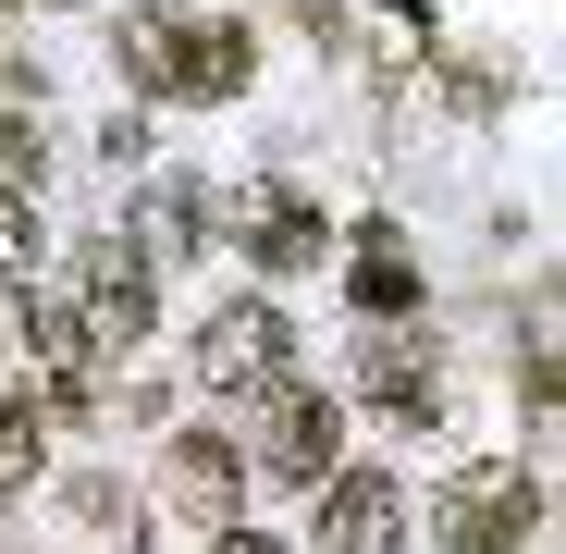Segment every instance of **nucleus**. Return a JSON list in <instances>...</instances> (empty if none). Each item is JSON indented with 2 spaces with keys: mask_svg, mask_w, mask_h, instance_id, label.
Here are the masks:
<instances>
[{
  "mask_svg": "<svg viewBox=\"0 0 566 554\" xmlns=\"http://www.w3.org/2000/svg\"><path fill=\"white\" fill-rule=\"evenodd\" d=\"M62 309H74L86 357H99V345H136V333H148V309H160V296H148V259H124V247H86V284H74Z\"/></svg>",
  "mask_w": 566,
  "mask_h": 554,
  "instance_id": "39448f33",
  "label": "nucleus"
},
{
  "mask_svg": "<svg viewBox=\"0 0 566 554\" xmlns=\"http://www.w3.org/2000/svg\"><path fill=\"white\" fill-rule=\"evenodd\" d=\"M333 443H345V407L283 369L271 407H259V469H271V481H333Z\"/></svg>",
  "mask_w": 566,
  "mask_h": 554,
  "instance_id": "7ed1b4c3",
  "label": "nucleus"
},
{
  "mask_svg": "<svg viewBox=\"0 0 566 554\" xmlns=\"http://www.w3.org/2000/svg\"><path fill=\"white\" fill-rule=\"evenodd\" d=\"M50 234H38V198H25V185H0V271H25Z\"/></svg>",
  "mask_w": 566,
  "mask_h": 554,
  "instance_id": "f8f14e48",
  "label": "nucleus"
},
{
  "mask_svg": "<svg viewBox=\"0 0 566 554\" xmlns=\"http://www.w3.org/2000/svg\"><path fill=\"white\" fill-rule=\"evenodd\" d=\"M395 542H407V493L382 469H345L321 493V554H395Z\"/></svg>",
  "mask_w": 566,
  "mask_h": 554,
  "instance_id": "423d86ee",
  "label": "nucleus"
},
{
  "mask_svg": "<svg viewBox=\"0 0 566 554\" xmlns=\"http://www.w3.org/2000/svg\"><path fill=\"white\" fill-rule=\"evenodd\" d=\"M172 493L222 518V505H234V456H222V443H185V456H172Z\"/></svg>",
  "mask_w": 566,
  "mask_h": 554,
  "instance_id": "1a4fd4ad",
  "label": "nucleus"
},
{
  "mask_svg": "<svg viewBox=\"0 0 566 554\" xmlns=\"http://www.w3.org/2000/svg\"><path fill=\"white\" fill-rule=\"evenodd\" d=\"M283 345H296V333H283V309H259V296H234V309H210L198 321V383H222V395H271L283 383Z\"/></svg>",
  "mask_w": 566,
  "mask_h": 554,
  "instance_id": "20e7f679",
  "label": "nucleus"
},
{
  "mask_svg": "<svg viewBox=\"0 0 566 554\" xmlns=\"http://www.w3.org/2000/svg\"><path fill=\"white\" fill-rule=\"evenodd\" d=\"M0 345H13V309H0Z\"/></svg>",
  "mask_w": 566,
  "mask_h": 554,
  "instance_id": "4468645a",
  "label": "nucleus"
},
{
  "mask_svg": "<svg viewBox=\"0 0 566 554\" xmlns=\"http://www.w3.org/2000/svg\"><path fill=\"white\" fill-rule=\"evenodd\" d=\"M38 431H50L38 395H0V481H25V469H38Z\"/></svg>",
  "mask_w": 566,
  "mask_h": 554,
  "instance_id": "9b49d317",
  "label": "nucleus"
},
{
  "mask_svg": "<svg viewBox=\"0 0 566 554\" xmlns=\"http://www.w3.org/2000/svg\"><path fill=\"white\" fill-rule=\"evenodd\" d=\"M210 554H296V542H259V530H222Z\"/></svg>",
  "mask_w": 566,
  "mask_h": 554,
  "instance_id": "ddd939ff",
  "label": "nucleus"
},
{
  "mask_svg": "<svg viewBox=\"0 0 566 554\" xmlns=\"http://www.w3.org/2000/svg\"><path fill=\"white\" fill-rule=\"evenodd\" d=\"M234 234H247V259H271V271H308V259L333 247L296 185H247V198H234Z\"/></svg>",
  "mask_w": 566,
  "mask_h": 554,
  "instance_id": "0eeeda50",
  "label": "nucleus"
},
{
  "mask_svg": "<svg viewBox=\"0 0 566 554\" xmlns=\"http://www.w3.org/2000/svg\"><path fill=\"white\" fill-rule=\"evenodd\" d=\"M124 74L148 86V100H234V86H247V25L124 13Z\"/></svg>",
  "mask_w": 566,
  "mask_h": 554,
  "instance_id": "f257e3e1",
  "label": "nucleus"
},
{
  "mask_svg": "<svg viewBox=\"0 0 566 554\" xmlns=\"http://www.w3.org/2000/svg\"><path fill=\"white\" fill-rule=\"evenodd\" d=\"M369 407H395L407 431L443 419V369H431V345H407V333H395V345H369Z\"/></svg>",
  "mask_w": 566,
  "mask_h": 554,
  "instance_id": "6e6552de",
  "label": "nucleus"
},
{
  "mask_svg": "<svg viewBox=\"0 0 566 554\" xmlns=\"http://www.w3.org/2000/svg\"><path fill=\"white\" fill-rule=\"evenodd\" d=\"M419 296V271L395 259V234H369V259H357V309H407Z\"/></svg>",
  "mask_w": 566,
  "mask_h": 554,
  "instance_id": "9d476101",
  "label": "nucleus"
},
{
  "mask_svg": "<svg viewBox=\"0 0 566 554\" xmlns=\"http://www.w3.org/2000/svg\"><path fill=\"white\" fill-rule=\"evenodd\" d=\"M431 530H443L455 554H517V542L542 530V481L517 469V456H481V469H455V481H443Z\"/></svg>",
  "mask_w": 566,
  "mask_h": 554,
  "instance_id": "f03ea898",
  "label": "nucleus"
}]
</instances>
